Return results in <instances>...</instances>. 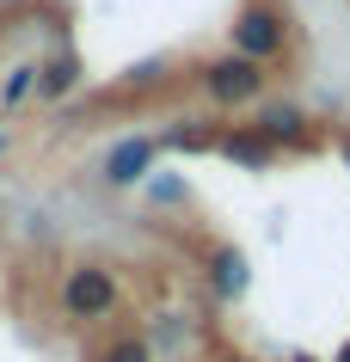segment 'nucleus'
Wrapping results in <instances>:
<instances>
[{"label":"nucleus","instance_id":"obj_13","mask_svg":"<svg viewBox=\"0 0 350 362\" xmlns=\"http://www.w3.org/2000/svg\"><path fill=\"white\" fill-rule=\"evenodd\" d=\"M344 166H350V141H344Z\"/></svg>","mask_w":350,"mask_h":362},{"label":"nucleus","instance_id":"obj_11","mask_svg":"<svg viewBox=\"0 0 350 362\" xmlns=\"http://www.w3.org/2000/svg\"><path fill=\"white\" fill-rule=\"evenodd\" d=\"M160 197H166V203H178V197H185V185H178V178H154V203Z\"/></svg>","mask_w":350,"mask_h":362},{"label":"nucleus","instance_id":"obj_10","mask_svg":"<svg viewBox=\"0 0 350 362\" xmlns=\"http://www.w3.org/2000/svg\"><path fill=\"white\" fill-rule=\"evenodd\" d=\"M105 362H154V344L148 338H117L111 350H105Z\"/></svg>","mask_w":350,"mask_h":362},{"label":"nucleus","instance_id":"obj_14","mask_svg":"<svg viewBox=\"0 0 350 362\" xmlns=\"http://www.w3.org/2000/svg\"><path fill=\"white\" fill-rule=\"evenodd\" d=\"M289 362H313V356H289Z\"/></svg>","mask_w":350,"mask_h":362},{"label":"nucleus","instance_id":"obj_8","mask_svg":"<svg viewBox=\"0 0 350 362\" xmlns=\"http://www.w3.org/2000/svg\"><path fill=\"white\" fill-rule=\"evenodd\" d=\"M31 93H37V68L25 62V68H13V74H6V86H0V105H25Z\"/></svg>","mask_w":350,"mask_h":362},{"label":"nucleus","instance_id":"obj_7","mask_svg":"<svg viewBox=\"0 0 350 362\" xmlns=\"http://www.w3.org/2000/svg\"><path fill=\"white\" fill-rule=\"evenodd\" d=\"M221 148H228L233 166H246V172H264V166H271V153H276L258 129H233V135H221Z\"/></svg>","mask_w":350,"mask_h":362},{"label":"nucleus","instance_id":"obj_2","mask_svg":"<svg viewBox=\"0 0 350 362\" xmlns=\"http://www.w3.org/2000/svg\"><path fill=\"white\" fill-rule=\"evenodd\" d=\"M62 307H68V320H105L117 307V276L105 264H74L62 276Z\"/></svg>","mask_w":350,"mask_h":362},{"label":"nucleus","instance_id":"obj_6","mask_svg":"<svg viewBox=\"0 0 350 362\" xmlns=\"http://www.w3.org/2000/svg\"><path fill=\"white\" fill-rule=\"evenodd\" d=\"M246 283H252L246 252H240V246H215V252H209V288L221 295V301H240V295H246Z\"/></svg>","mask_w":350,"mask_h":362},{"label":"nucleus","instance_id":"obj_1","mask_svg":"<svg viewBox=\"0 0 350 362\" xmlns=\"http://www.w3.org/2000/svg\"><path fill=\"white\" fill-rule=\"evenodd\" d=\"M264 62H252V56H221V62H209L203 68V93L215 98V105H258L264 98Z\"/></svg>","mask_w":350,"mask_h":362},{"label":"nucleus","instance_id":"obj_9","mask_svg":"<svg viewBox=\"0 0 350 362\" xmlns=\"http://www.w3.org/2000/svg\"><path fill=\"white\" fill-rule=\"evenodd\" d=\"M68 86H74V62H49V68H37V93L62 98Z\"/></svg>","mask_w":350,"mask_h":362},{"label":"nucleus","instance_id":"obj_12","mask_svg":"<svg viewBox=\"0 0 350 362\" xmlns=\"http://www.w3.org/2000/svg\"><path fill=\"white\" fill-rule=\"evenodd\" d=\"M338 362H350V344H344V350H338Z\"/></svg>","mask_w":350,"mask_h":362},{"label":"nucleus","instance_id":"obj_15","mask_svg":"<svg viewBox=\"0 0 350 362\" xmlns=\"http://www.w3.org/2000/svg\"><path fill=\"white\" fill-rule=\"evenodd\" d=\"M228 362H246V356H228Z\"/></svg>","mask_w":350,"mask_h":362},{"label":"nucleus","instance_id":"obj_4","mask_svg":"<svg viewBox=\"0 0 350 362\" xmlns=\"http://www.w3.org/2000/svg\"><path fill=\"white\" fill-rule=\"evenodd\" d=\"M154 160H160V141H154V135H123V141L105 153V185L129 191V185H141V178L154 172Z\"/></svg>","mask_w":350,"mask_h":362},{"label":"nucleus","instance_id":"obj_5","mask_svg":"<svg viewBox=\"0 0 350 362\" xmlns=\"http://www.w3.org/2000/svg\"><path fill=\"white\" fill-rule=\"evenodd\" d=\"M271 148H308V117L295 105H258V123H252Z\"/></svg>","mask_w":350,"mask_h":362},{"label":"nucleus","instance_id":"obj_16","mask_svg":"<svg viewBox=\"0 0 350 362\" xmlns=\"http://www.w3.org/2000/svg\"><path fill=\"white\" fill-rule=\"evenodd\" d=\"M0 148H6V135H0Z\"/></svg>","mask_w":350,"mask_h":362},{"label":"nucleus","instance_id":"obj_3","mask_svg":"<svg viewBox=\"0 0 350 362\" xmlns=\"http://www.w3.org/2000/svg\"><path fill=\"white\" fill-rule=\"evenodd\" d=\"M283 13L276 6H246L240 19H233V56H252V62H271L283 49Z\"/></svg>","mask_w":350,"mask_h":362}]
</instances>
